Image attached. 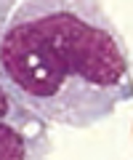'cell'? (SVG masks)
I'll return each instance as SVG.
<instances>
[{
	"mask_svg": "<svg viewBox=\"0 0 133 160\" xmlns=\"http://www.w3.org/2000/svg\"><path fill=\"white\" fill-rule=\"evenodd\" d=\"M0 83L51 126L83 131L133 99L131 51L101 0H21L0 35Z\"/></svg>",
	"mask_w": 133,
	"mask_h": 160,
	"instance_id": "cell-1",
	"label": "cell"
},
{
	"mask_svg": "<svg viewBox=\"0 0 133 160\" xmlns=\"http://www.w3.org/2000/svg\"><path fill=\"white\" fill-rule=\"evenodd\" d=\"M13 8H16V0H0V35L6 29V22H8V16H11Z\"/></svg>",
	"mask_w": 133,
	"mask_h": 160,
	"instance_id": "cell-3",
	"label": "cell"
},
{
	"mask_svg": "<svg viewBox=\"0 0 133 160\" xmlns=\"http://www.w3.org/2000/svg\"><path fill=\"white\" fill-rule=\"evenodd\" d=\"M51 123L27 109L0 83V160H51Z\"/></svg>",
	"mask_w": 133,
	"mask_h": 160,
	"instance_id": "cell-2",
	"label": "cell"
}]
</instances>
